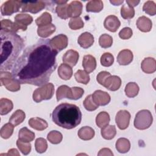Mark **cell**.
I'll use <instances>...</instances> for the list:
<instances>
[{
  "label": "cell",
  "mask_w": 156,
  "mask_h": 156,
  "mask_svg": "<svg viewBox=\"0 0 156 156\" xmlns=\"http://www.w3.org/2000/svg\"><path fill=\"white\" fill-rule=\"evenodd\" d=\"M57 52L50 40L41 39L26 48L12 68L13 78L20 84L43 86L57 68Z\"/></svg>",
  "instance_id": "1"
},
{
  "label": "cell",
  "mask_w": 156,
  "mask_h": 156,
  "mask_svg": "<svg viewBox=\"0 0 156 156\" xmlns=\"http://www.w3.org/2000/svg\"><path fill=\"white\" fill-rule=\"evenodd\" d=\"M1 71L12 68L24 47L23 38L15 32L0 30Z\"/></svg>",
  "instance_id": "2"
},
{
  "label": "cell",
  "mask_w": 156,
  "mask_h": 156,
  "mask_svg": "<svg viewBox=\"0 0 156 156\" xmlns=\"http://www.w3.org/2000/svg\"><path fill=\"white\" fill-rule=\"evenodd\" d=\"M52 120L59 127L71 129L80 124L82 113L80 108L74 104L62 103L54 109Z\"/></svg>",
  "instance_id": "3"
},
{
  "label": "cell",
  "mask_w": 156,
  "mask_h": 156,
  "mask_svg": "<svg viewBox=\"0 0 156 156\" xmlns=\"http://www.w3.org/2000/svg\"><path fill=\"white\" fill-rule=\"evenodd\" d=\"M153 117L148 110H141L137 112L134 119V126L138 130L148 129L152 124Z\"/></svg>",
  "instance_id": "4"
},
{
  "label": "cell",
  "mask_w": 156,
  "mask_h": 156,
  "mask_svg": "<svg viewBox=\"0 0 156 156\" xmlns=\"http://www.w3.org/2000/svg\"><path fill=\"white\" fill-rule=\"evenodd\" d=\"M54 93V86L51 83H48L40 88H37L33 93V100L35 102H40L43 100H49L52 98Z\"/></svg>",
  "instance_id": "5"
},
{
  "label": "cell",
  "mask_w": 156,
  "mask_h": 156,
  "mask_svg": "<svg viewBox=\"0 0 156 156\" xmlns=\"http://www.w3.org/2000/svg\"><path fill=\"white\" fill-rule=\"evenodd\" d=\"M1 85H4L9 91L15 92L20 90V83L12 77V73L8 71H1Z\"/></svg>",
  "instance_id": "6"
},
{
  "label": "cell",
  "mask_w": 156,
  "mask_h": 156,
  "mask_svg": "<svg viewBox=\"0 0 156 156\" xmlns=\"http://www.w3.org/2000/svg\"><path fill=\"white\" fill-rule=\"evenodd\" d=\"M23 1L9 0L4 2L1 7V12L3 16H9L17 12L22 7Z\"/></svg>",
  "instance_id": "7"
},
{
  "label": "cell",
  "mask_w": 156,
  "mask_h": 156,
  "mask_svg": "<svg viewBox=\"0 0 156 156\" xmlns=\"http://www.w3.org/2000/svg\"><path fill=\"white\" fill-rule=\"evenodd\" d=\"M46 6V2L43 1H23V5L21 11L22 12H30L32 13H37L42 10Z\"/></svg>",
  "instance_id": "8"
},
{
  "label": "cell",
  "mask_w": 156,
  "mask_h": 156,
  "mask_svg": "<svg viewBox=\"0 0 156 156\" xmlns=\"http://www.w3.org/2000/svg\"><path fill=\"white\" fill-rule=\"evenodd\" d=\"M68 37L64 34H59L50 40L51 46L57 52L66 48L68 46Z\"/></svg>",
  "instance_id": "9"
},
{
  "label": "cell",
  "mask_w": 156,
  "mask_h": 156,
  "mask_svg": "<svg viewBox=\"0 0 156 156\" xmlns=\"http://www.w3.org/2000/svg\"><path fill=\"white\" fill-rule=\"evenodd\" d=\"M130 119V113L125 110H119L116 115L115 122L118 128L121 130L127 129L129 125Z\"/></svg>",
  "instance_id": "10"
},
{
  "label": "cell",
  "mask_w": 156,
  "mask_h": 156,
  "mask_svg": "<svg viewBox=\"0 0 156 156\" xmlns=\"http://www.w3.org/2000/svg\"><path fill=\"white\" fill-rule=\"evenodd\" d=\"M91 95L93 102L98 106L106 105L111 100L110 96L108 93L100 90H96Z\"/></svg>",
  "instance_id": "11"
},
{
  "label": "cell",
  "mask_w": 156,
  "mask_h": 156,
  "mask_svg": "<svg viewBox=\"0 0 156 156\" xmlns=\"http://www.w3.org/2000/svg\"><path fill=\"white\" fill-rule=\"evenodd\" d=\"M27 28V26L19 24L16 22H12L8 19L2 20L1 21V30H2L16 33L19 30L23 31L26 30Z\"/></svg>",
  "instance_id": "12"
},
{
  "label": "cell",
  "mask_w": 156,
  "mask_h": 156,
  "mask_svg": "<svg viewBox=\"0 0 156 156\" xmlns=\"http://www.w3.org/2000/svg\"><path fill=\"white\" fill-rule=\"evenodd\" d=\"M121 85V79L117 76H109L104 81L102 86L110 91H115L118 90Z\"/></svg>",
  "instance_id": "13"
},
{
  "label": "cell",
  "mask_w": 156,
  "mask_h": 156,
  "mask_svg": "<svg viewBox=\"0 0 156 156\" xmlns=\"http://www.w3.org/2000/svg\"><path fill=\"white\" fill-rule=\"evenodd\" d=\"M121 25L120 21L115 15H109L105 18L104 26L106 29L112 32H115Z\"/></svg>",
  "instance_id": "14"
},
{
  "label": "cell",
  "mask_w": 156,
  "mask_h": 156,
  "mask_svg": "<svg viewBox=\"0 0 156 156\" xmlns=\"http://www.w3.org/2000/svg\"><path fill=\"white\" fill-rule=\"evenodd\" d=\"M79 54L74 50L69 49L67 51L63 56V62L65 64L69 65L71 67L74 66L79 60Z\"/></svg>",
  "instance_id": "15"
},
{
  "label": "cell",
  "mask_w": 156,
  "mask_h": 156,
  "mask_svg": "<svg viewBox=\"0 0 156 156\" xmlns=\"http://www.w3.org/2000/svg\"><path fill=\"white\" fill-rule=\"evenodd\" d=\"M94 41L93 35L90 32H85L80 35L77 39V43L83 49L91 47Z\"/></svg>",
  "instance_id": "16"
},
{
  "label": "cell",
  "mask_w": 156,
  "mask_h": 156,
  "mask_svg": "<svg viewBox=\"0 0 156 156\" xmlns=\"http://www.w3.org/2000/svg\"><path fill=\"white\" fill-rule=\"evenodd\" d=\"M133 55L132 52L129 49L121 51L117 56V62L120 65H127L133 60Z\"/></svg>",
  "instance_id": "17"
},
{
  "label": "cell",
  "mask_w": 156,
  "mask_h": 156,
  "mask_svg": "<svg viewBox=\"0 0 156 156\" xmlns=\"http://www.w3.org/2000/svg\"><path fill=\"white\" fill-rule=\"evenodd\" d=\"M82 4L79 1H73L68 4L69 18L79 17L82 12Z\"/></svg>",
  "instance_id": "18"
},
{
  "label": "cell",
  "mask_w": 156,
  "mask_h": 156,
  "mask_svg": "<svg viewBox=\"0 0 156 156\" xmlns=\"http://www.w3.org/2000/svg\"><path fill=\"white\" fill-rule=\"evenodd\" d=\"M141 68L146 74H152L156 71V61L152 57L145 58L141 63Z\"/></svg>",
  "instance_id": "19"
},
{
  "label": "cell",
  "mask_w": 156,
  "mask_h": 156,
  "mask_svg": "<svg viewBox=\"0 0 156 156\" xmlns=\"http://www.w3.org/2000/svg\"><path fill=\"white\" fill-rule=\"evenodd\" d=\"M82 66L88 73H90L94 71L96 68V58L91 55H85L83 57Z\"/></svg>",
  "instance_id": "20"
},
{
  "label": "cell",
  "mask_w": 156,
  "mask_h": 156,
  "mask_svg": "<svg viewBox=\"0 0 156 156\" xmlns=\"http://www.w3.org/2000/svg\"><path fill=\"white\" fill-rule=\"evenodd\" d=\"M136 25L140 31L148 32L152 29V23L149 18H147L145 16H142L138 18Z\"/></svg>",
  "instance_id": "21"
},
{
  "label": "cell",
  "mask_w": 156,
  "mask_h": 156,
  "mask_svg": "<svg viewBox=\"0 0 156 156\" xmlns=\"http://www.w3.org/2000/svg\"><path fill=\"white\" fill-rule=\"evenodd\" d=\"M56 98L57 101H60L63 98H68L69 99H72L71 88L65 85L60 86L56 91Z\"/></svg>",
  "instance_id": "22"
},
{
  "label": "cell",
  "mask_w": 156,
  "mask_h": 156,
  "mask_svg": "<svg viewBox=\"0 0 156 156\" xmlns=\"http://www.w3.org/2000/svg\"><path fill=\"white\" fill-rule=\"evenodd\" d=\"M29 125L32 128L40 131L46 129L48 126L47 122L44 119L38 117L30 118L29 120Z\"/></svg>",
  "instance_id": "23"
},
{
  "label": "cell",
  "mask_w": 156,
  "mask_h": 156,
  "mask_svg": "<svg viewBox=\"0 0 156 156\" xmlns=\"http://www.w3.org/2000/svg\"><path fill=\"white\" fill-rule=\"evenodd\" d=\"M58 75L63 80H69L73 76V69L69 65L62 63L58 68Z\"/></svg>",
  "instance_id": "24"
},
{
  "label": "cell",
  "mask_w": 156,
  "mask_h": 156,
  "mask_svg": "<svg viewBox=\"0 0 156 156\" xmlns=\"http://www.w3.org/2000/svg\"><path fill=\"white\" fill-rule=\"evenodd\" d=\"M35 133L27 127L21 128L18 132V139L23 142L30 143L35 138Z\"/></svg>",
  "instance_id": "25"
},
{
  "label": "cell",
  "mask_w": 156,
  "mask_h": 156,
  "mask_svg": "<svg viewBox=\"0 0 156 156\" xmlns=\"http://www.w3.org/2000/svg\"><path fill=\"white\" fill-rule=\"evenodd\" d=\"M79 138L83 140H90L92 139L94 135V130L89 126H84L81 127L77 133Z\"/></svg>",
  "instance_id": "26"
},
{
  "label": "cell",
  "mask_w": 156,
  "mask_h": 156,
  "mask_svg": "<svg viewBox=\"0 0 156 156\" xmlns=\"http://www.w3.org/2000/svg\"><path fill=\"white\" fill-rule=\"evenodd\" d=\"M55 26L53 24L40 26L37 29V34L41 38H46L52 35L55 31Z\"/></svg>",
  "instance_id": "27"
},
{
  "label": "cell",
  "mask_w": 156,
  "mask_h": 156,
  "mask_svg": "<svg viewBox=\"0 0 156 156\" xmlns=\"http://www.w3.org/2000/svg\"><path fill=\"white\" fill-rule=\"evenodd\" d=\"M104 7V4L101 0H91L87 2L86 10L88 12L98 13L101 12Z\"/></svg>",
  "instance_id": "28"
},
{
  "label": "cell",
  "mask_w": 156,
  "mask_h": 156,
  "mask_svg": "<svg viewBox=\"0 0 156 156\" xmlns=\"http://www.w3.org/2000/svg\"><path fill=\"white\" fill-rule=\"evenodd\" d=\"M116 149L119 153H126L130 148V143L126 138H120L116 142Z\"/></svg>",
  "instance_id": "29"
},
{
  "label": "cell",
  "mask_w": 156,
  "mask_h": 156,
  "mask_svg": "<svg viewBox=\"0 0 156 156\" xmlns=\"http://www.w3.org/2000/svg\"><path fill=\"white\" fill-rule=\"evenodd\" d=\"M25 118V113L22 110H17L10 116L9 119V122H10L15 127L22 123Z\"/></svg>",
  "instance_id": "30"
},
{
  "label": "cell",
  "mask_w": 156,
  "mask_h": 156,
  "mask_svg": "<svg viewBox=\"0 0 156 156\" xmlns=\"http://www.w3.org/2000/svg\"><path fill=\"white\" fill-rule=\"evenodd\" d=\"M101 133L104 139L108 140H112L115 136L116 134V127L113 125H107L101 128Z\"/></svg>",
  "instance_id": "31"
},
{
  "label": "cell",
  "mask_w": 156,
  "mask_h": 156,
  "mask_svg": "<svg viewBox=\"0 0 156 156\" xmlns=\"http://www.w3.org/2000/svg\"><path fill=\"white\" fill-rule=\"evenodd\" d=\"M13 107V102L7 98H1L0 100V114L5 115L8 114Z\"/></svg>",
  "instance_id": "32"
},
{
  "label": "cell",
  "mask_w": 156,
  "mask_h": 156,
  "mask_svg": "<svg viewBox=\"0 0 156 156\" xmlns=\"http://www.w3.org/2000/svg\"><path fill=\"white\" fill-rule=\"evenodd\" d=\"M110 120L109 114L106 112H101L96 116V124L99 128H102L108 125Z\"/></svg>",
  "instance_id": "33"
},
{
  "label": "cell",
  "mask_w": 156,
  "mask_h": 156,
  "mask_svg": "<svg viewBox=\"0 0 156 156\" xmlns=\"http://www.w3.org/2000/svg\"><path fill=\"white\" fill-rule=\"evenodd\" d=\"M140 88L135 82H129L125 87L124 91L126 95L130 98H134L138 94Z\"/></svg>",
  "instance_id": "34"
},
{
  "label": "cell",
  "mask_w": 156,
  "mask_h": 156,
  "mask_svg": "<svg viewBox=\"0 0 156 156\" xmlns=\"http://www.w3.org/2000/svg\"><path fill=\"white\" fill-rule=\"evenodd\" d=\"M14 19L15 22L24 26L30 25L33 21V18L30 15L25 13L18 14L15 16Z\"/></svg>",
  "instance_id": "35"
},
{
  "label": "cell",
  "mask_w": 156,
  "mask_h": 156,
  "mask_svg": "<svg viewBox=\"0 0 156 156\" xmlns=\"http://www.w3.org/2000/svg\"><path fill=\"white\" fill-rule=\"evenodd\" d=\"M51 22L52 16L49 13L46 12H44L40 16L35 20V23L38 27L50 24H51Z\"/></svg>",
  "instance_id": "36"
},
{
  "label": "cell",
  "mask_w": 156,
  "mask_h": 156,
  "mask_svg": "<svg viewBox=\"0 0 156 156\" xmlns=\"http://www.w3.org/2000/svg\"><path fill=\"white\" fill-rule=\"evenodd\" d=\"M74 77L76 81L83 84H87L90 81V76L88 73L85 71L79 69L74 74Z\"/></svg>",
  "instance_id": "37"
},
{
  "label": "cell",
  "mask_w": 156,
  "mask_h": 156,
  "mask_svg": "<svg viewBox=\"0 0 156 156\" xmlns=\"http://www.w3.org/2000/svg\"><path fill=\"white\" fill-rule=\"evenodd\" d=\"M121 15L125 20H130L135 15V10L127 4L123 5L121 9Z\"/></svg>",
  "instance_id": "38"
},
{
  "label": "cell",
  "mask_w": 156,
  "mask_h": 156,
  "mask_svg": "<svg viewBox=\"0 0 156 156\" xmlns=\"http://www.w3.org/2000/svg\"><path fill=\"white\" fill-rule=\"evenodd\" d=\"M14 126L10 122L5 124L1 129V136L4 139L9 138L13 134Z\"/></svg>",
  "instance_id": "39"
},
{
  "label": "cell",
  "mask_w": 156,
  "mask_h": 156,
  "mask_svg": "<svg viewBox=\"0 0 156 156\" xmlns=\"http://www.w3.org/2000/svg\"><path fill=\"white\" fill-rule=\"evenodd\" d=\"M47 139L51 143L57 144L62 141L63 136L60 132L57 130H52L48 134Z\"/></svg>",
  "instance_id": "40"
},
{
  "label": "cell",
  "mask_w": 156,
  "mask_h": 156,
  "mask_svg": "<svg viewBox=\"0 0 156 156\" xmlns=\"http://www.w3.org/2000/svg\"><path fill=\"white\" fill-rule=\"evenodd\" d=\"M99 44L102 48H110L113 44V38L110 35L104 34L101 35L99 38Z\"/></svg>",
  "instance_id": "41"
},
{
  "label": "cell",
  "mask_w": 156,
  "mask_h": 156,
  "mask_svg": "<svg viewBox=\"0 0 156 156\" xmlns=\"http://www.w3.org/2000/svg\"><path fill=\"white\" fill-rule=\"evenodd\" d=\"M55 12L58 17L62 19L66 20L69 18L68 16V4L57 5L55 7Z\"/></svg>",
  "instance_id": "42"
},
{
  "label": "cell",
  "mask_w": 156,
  "mask_h": 156,
  "mask_svg": "<svg viewBox=\"0 0 156 156\" xmlns=\"http://www.w3.org/2000/svg\"><path fill=\"white\" fill-rule=\"evenodd\" d=\"M143 10L151 16H154L156 14V5L153 1H146L143 7Z\"/></svg>",
  "instance_id": "43"
},
{
  "label": "cell",
  "mask_w": 156,
  "mask_h": 156,
  "mask_svg": "<svg viewBox=\"0 0 156 156\" xmlns=\"http://www.w3.org/2000/svg\"><path fill=\"white\" fill-rule=\"evenodd\" d=\"M100 61L103 66L108 67L113 65L114 62V57L110 52H105L101 55Z\"/></svg>",
  "instance_id": "44"
},
{
  "label": "cell",
  "mask_w": 156,
  "mask_h": 156,
  "mask_svg": "<svg viewBox=\"0 0 156 156\" xmlns=\"http://www.w3.org/2000/svg\"><path fill=\"white\" fill-rule=\"evenodd\" d=\"M35 150L38 153H43L48 149L47 141L43 138H38L35 140Z\"/></svg>",
  "instance_id": "45"
},
{
  "label": "cell",
  "mask_w": 156,
  "mask_h": 156,
  "mask_svg": "<svg viewBox=\"0 0 156 156\" xmlns=\"http://www.w3.org/2000/svg\"><path fill=\"white\" fill-rule=\"evenodd\" d=\"M84 26L83 21L80 17L72 18L69 22V27L72 30H79Z\"/></svg>",
  "instance_id": "46"
},
{
  "label": "cell",
  "mask_w": 156,
  "mask_h": 156,
  "mask_svg": "<svg viewBox=\"0 0 156 156\" xmlns=\"http://www.w3.org/2000/svg\"><path fill=\"white\" fill-rule=\"evenodd\" d=\"M16 146L23 155H26L30 152L31 144L30 143L23 142L18 139L16 141Z\"/></svg>",
  "instance_id": "47"
},
{
  "label": "cell",
  "mask_w": 156,
  "mask_h": 156,
  "mask_svg": "<svg viewBox=\"0 0 156 156\" xmlns=\"http://www.w3.org/2000/svg\"><path fill=\"white\" fill-rule=\"evenodd\" d=\"M83 106L87 110L90 112L94 111L99 107V106L97 105L93 102L91 94H90L86 97V98L83 101Z\"/></svg>",
  "instance_id": "48"
},
{
  "label": "cell",
  "mask_w": 156,
  "mask_h": 156,
  "mask_svg": "<svg viewBox=\"0 0 156 156\" xmlns=\"http://www.w3.org/2000/svg\"><path fill=\"white\" fill-rule=\"evenodd\" d=\"M132 30L129 27H126L120 30L119 32V37L122 40H128L132 36Z\"/></svg>",
  "instance_id": "49"
},
{
  "label": "cell",
  "mask_w": 156,
  "mask_h": 156,
  "mask_svg": "<svg viewBox=\"0 0 156 156\" xmlns=\"http://www.w3.org/2000/svg\"><path fill=\"white\" fill-rule=\"evenodd\" d=\"M72 90V100H77L82 98L84 93L83 88L77 87H71Z\"/></svg>",
  "instance_id": "50"
},
{
  "label": "cell",
  "mask_w": 156,
  "mask_h": 156,
  "mask_svg": "<svg viewBox=\"0 0 156 156\" xmlns=\"http://www.w3.org/2000/svg\"><path fill=\"white\" fill-rule=\"evenodd\" d=\"M110 75V73L107 71H101L97 75L96 80L100 85H102L104 80Z\"/></svg>",
  "instance_id": "51"
},
{
  "label": "cell",
  "mask_w": 156,
  "mask_h": 156,
  "mask_svg": "<svg viewBox=\"0 0 156 156\" xmlns=\"http://www.w3.org/2000/svg\"><path fill=\"white\" fill-rule=\"evenodd\" d=\"M98 155H113V154L110 149L102 148L99 151Z\"/></svg>",
  "instance_id": "52"
},
{
  "label": "cell",
  "mask_w": 156,
  "mask_h": 156,
  "mask_svg": "<svg viewBox=\"0 0 156 156\" xmlns=\"http://www.w3.org/2000/svg\"><path fill=\"white\" fill-rule=\"evenodd\" d=\"M140 1H136V0H127L126 1V3L128 5L132 7H134L136 5H138V4L140 3Z\"/></svg>",
  "instance_id": "53"
},
{
  "label": "cell",
  "mask_w": 156,
  "mask_h": 156,
  "mask_svg": "<svg viewBox=\"0 0 156 156\" xmlns=\"http://www.w3.org/2000/svg\"><path fill=\"white\" fill-rule=\"evenodd\" d=\"M5 155H20V153L18 152V151L15 149H10L8 151L7 154H6Z\"/></svg>",
  "instance_id": "54"
},
{
  "label": "cell",
  "mask_w": 156,
  "mask_h": 156,
  "mask_svg": "<svg viewBox=\"0 0 156 156\" xmlns=\"http://www.w3.org/2000/svg\"><path fill=\"white\" fill-rule=\"evenodd\" d=\"M110 2L112 4H113L114 5H119L122 3L124 2V1L123 0H122V1H116V0H115V1H110Z\"/></svg>",
  "instance_id": "55"
},
{
  "label": "cell",
  "mask_w": 156,
  "mask_h": 156,
  "mask_svg": "<svg viewBox=\"0 0 156 156\" xmlns=\"http://www.w3.org/2000/svg\"><path fill=\"white\" fill-rule=\"evenodd\" d=\"M55 3H56L57 5H62V4H67V1H54Z\"/></svg>",
  "instance_id": "56"
}]
</instances>
